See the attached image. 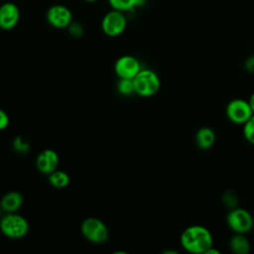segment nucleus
Listing matches in <instances>:
<instances>
[{"label": "nucleus", "mask_w": 254, "mask_h": 254, "mask_svg": "<svg viewBox=\"0 0 254 254\" xmlns=\"http://www.w3.org/2000/svg\"><path fill=\"white\" fill-rule=\"evenodd\" d=\"M182 247L192 254H205L213 245V237L208 228L193 224L185 228L180 236Z\"/></svg>", "instance_id": "obj_1"}, {"label": "nucleus", "mask_w": 254, "mask_h": 254, "mask_svg": "<svg viewBox=\"0 0 254 254\" xmlns=\"http://www.w3.org/2000/svg\"><path fill=\"white\" fill-rule=\"evenodd\" d=\"M134 92L142 97L155 95L161 86V80L156 71L150 68H141L133 78Z\"/></svg>", "instance_id": "obj_2"}, {"label": "nucleus", "mask_w": 254, "mask_h": 254, "mask_svg": "<svg viewBox=\"0 0 254 254\" xmlns=\"http://www.w3.org/2000/svg\"><path fill=\"white\" fill-rule=\"evenodd\" d=\"M29 229L28 220L16 212L6 213L0 218V231L8 238L21 239L28 234Z\"/></svg>", "instance_id": "obj_3"}, {"label": "nucleus", "mask_w": 254, "mask_h": 254, "mask_svg": "<svg viewBox=\"0 0 254 254\" xmlns=\"http://www.w3.org/2000/svg\"><path fill=\"white\" fill-rule=\"evenodd\" d=\"M80 232L86 240L95 244L104 243L109 237L107 225L96 217L85 218L81 222Z\"/></svg>", "instance_id": "obj_4"}, {"label": "nucleus", "mask_w": 254, "mask_h": 254, "mask_svg": "<svg viewBox=\"0 0 254 254\" xmlns=\"http://www.w3.org/2000/svg\"><path fill=\"white\" fill-rule=\"evenodd\" d=\"M226 224L234 233L246 234L253 228V215L247 209L235 206L227 213Z\"/></svg>", "instance_id": "obj_5"}, {"label": "nucleus", "mask_w": 254, "mask_h": 254, "mask_svg": "<svg viewBox=\"0 0 254 254\" xmlns=\"http://www.w3.org/2000/svg\"><path fill=\"white\" fill-rule=\"evenodd\" d=\"M127 27V18L124 12L110 10L107 12L101 21L102 32L108 37H117L121 35Z\"/></svg>", "instance_id": "obj_6"}, {"label": "nucleus", "mask_w": 254, "mask_h": 254, "mask_svg": "<svg viewBox=\"0 0 254 254\" xmlns=\"http://www.w3.org/2000/svg\"><path fill=\"white\" fill-rule=\"evenodd\" d=\"M225 114L227 119L233 124L243 125L253 115V112L248 100L235 98L227 103Z\"/></svg>", "instance_id": "obj_7"}, {"label": "nucleus", "mask_w": 254, "mask_h": 254, "mask_svg": "<svg viewBox=\"0 0 254 254\" xmlns=\"http://www.w3.org/2000/svg\"><path fill=\"white\" fill-rule=\"evenodd\" d=\"M46 18L52 27L56 29H65L72 22V13L66 6L56 4L48 9Z\"/></svg>", "instance_id": "obj_8"}, {"label": "nucleus", "mask_w": 254, "mask_h": 254, "mask_svg": "<svg viewBox=\"0 0 254 254\" xmlns=\"http://www.w3.org/2000/svg\"><path fill=\"white\" fill-rule=\"evenodd\" d=\"M141 68L140 62L130 55L120 57L114 64V71L119 78L133 79Z\"/></svg>", "instance_id": "obj_9"}, {"label": "nucleus", "mask_w": 254, "mask_h": 254, "mask_svg": "<svg viewBox=\"0 0 254 254\" xmlns=\"http://www.w3.org/2000/svg\"><path fill=\"white\" fill-rule=\"evenodd\" d=\"M20 20L19 7L13 2H4L0 5V29L9 31L14 29Z\"/></svg>", "instance_id": "obj_10"}, {"label": "nucleus", "mask_w": 254, "mask_h": 254, "mask_svg": "<svg viewBox=\"0 0 254 254\" xmlns=\"http://www.w3.org/2000/svg\"><path fill=\"white\" fill-rule=\"evenodd\" d=\"M60 158L58 153L52 149L41 151L36 159V167L38 171L44 175H50L58 169Z\"/></svg>", "instance_id": "obj_11"}, {"label": "nucleus", "mask_w": 254, "mask_h": 254, "mask_svg": "<svg viewBox=\"0 0 254 254\" xmlns=\"http://www.w3.org/2000/svg\"><path fill=\"white\" fill-rule=\"evenodd\" d=\"M23 204V195L16 190H11L6 192L1 200H0V206L2 210L6 213L10 212H16Z\"/></svg>", "instance_id": "obj_12"}, {"label": "nucleus", "mask_w": 254, "mask_h": 254, "mask_svg": "<svg viewBox=\"0 0 254 254\" xmlns=\"http://www.w3.org/2000/svg\"><path fill=\"white\" fill-rule=\"evenodd\" d=\"M215 132L210 127H201L196 131L194 135V143L196 147L201 150H207L211 148L215 143Z\"/></svg>", "instance_id": "obj_13"}, {"label": "nucleus", "mask_w": 254, "mask_h": 254, "mask_svg": "<svg viewBox=\"0 0 254 254\" xmlns=\"http://www.w3.org/2000/svg\"><path fill=\"white\" fill-rule=\"evenodd\" d=\"M228 246L234 254H247L251 248L249 240L241 233H234V235L229 239Z\"/></svg>", "instance_id": "obj_14"}, {"label": "nucleus", "mask_w": 254, "mask_h": 254, "mask_svg": "<svg viewBox=\"0 0 254 254\" xmlns=\"http://www.w3.org/2000/svg\"><path fill=\"white\" fill-rule=\"evenodd\" d=\"M49 183L51 186L57 189H64L68 186L70 179L67 173L61 171V170H56L53 173L49 175Z\"/></svg>", "instance_id": "obj_15"}, {"label": "nucleus", "mask_w": 254, "mask_h": 254, "mask_svg": "<svg viewBox=\"0 0 254 254\" xmlns=\"http://www.w3.org/2000/svg\"><path fill=\"white\" fill-rule=\"evenodd\" d=\"M139 0H108L110 7L121 12H128L138 7Z\"/></svg>", "instance_id": "obj_16"}, {"label": "nucleus", "mask_w": 254, "mask_h": 254, "mask_svg": "<svg viewBox=\"0 0 254 254\" xmlns=\"http://www.w3.org/2000/svg\"><path fill=\"white\" fill-rule=\"evenodd\" d=\"M242 133L246 141L254 145V114L243 124Z\"/></svg>", "instance_id": "obj_17"}, {"label": "nucleus", "mask_w": 254, "mask_h": 254, "mask_svg": "<svg viewBox=\"0 0 254 254\" xmlns=\"http://www.w3.org/2000/svg\"><path fill=\"white\" fill-rule=\"evenodd\" d=\"M117 90L122 95H130L132 93H135L133 79L119 78V81L117 83Z\"/></svg>", "instance_id": "obj_18"}, {"label": "nucleus", "mask_w": 254, "mask_h": 254, "mask_svg": "<svg viewBox=\"0 0 254 254\" xmlns=\"http://www.w3.org/2000/svg\"><path fill=\"white\" fill-rule=\"evenodd\" d=\"M13 149L21 154H26L30 151V143L24 140L23 137L17 136L13 140Z\"/></svg>", "instance_id": "obj_19"}, {"label": "nucleus", "mask_w": 254, "mask_h": 254, "mask_svg": "<svg viewBox=\"0 0 254 254\" xmlns=\"http://www.w3.org/2000/svg\"><path fill=\"white\" fill-rule=\"evenodd\" d=\"M68 33L72 37H80L83 34V27L79 23H70V25L67 27Z\"/></svg>", "instance_id": "obj_20"}, {"label": "nucleus", "mask_w": 254, "mask_h": 254, "mask_svg": "<svg viewBox=\"0 0 254 254\" xmlns=\"http://www.w3.org/2000/svg\"><path fill=\"white\" fill-rule=\"evenodd\" d=\"M223 201L230 208L235 207L237 204V198L231 191H228L223 194Z\"/></svg>", "instance_id": "obj_21"}, {"label": "nucleus", "mask_w": 254, "mask_h": 254, "mask_svg": "<svg viewBox=\"0 0 254 254\" xmlns=\"http://www.w3.org/2000/svg\"><path fill=\"white\" fill-rule=\"evenodd\" d=\"M9 125V116L3 109L0 108V131L7 128Z\"/></svg>", "instance_id": "obj_22"}, {"label": "nucleus", "mask_w": 254, "mask_h": 254, "mask_svg": "<svg viewBox=\"0 0 254 254\" xmlns=\"http://www.w3.org/2000/svg\"><path fill=\"white\" fill-rule=\"evenodd\" d=\"M244 68L249 73H254V55L249 56L244 62Z\"/></svg>", "instance_id": "obj_23"}, {"label": "nucleus", "mask_w": 254, "mask_h": 254, "mask_svg": "<svg viewBox=\"0 0 254 254\" xmlns=\"http://www.w3.org/2000/svg\"><path fill=\"white\" fill-rule=\"evenodd\" d=\"M248 102H249V105H250V107H251V110H252V112H253V114H254V92L250 95V97H249V99H248Z\"/></svg>", "instance_id": "obj_24"}, {"label": "nucleus", "mask_w": 254, "mask_h": 254, "mask_svg": "<svg viewBox=\"0 0 254 254\" xmlns=\"http://www.w3.org/2000/svg\"><path fill=\"white\" fill-rule=\"evenodd\" d=\"M205 254H219V251L216 250L215 248H213V245L205 252Z\"/></svg>", "instance_id": "obj_25"}, {"label": "nucleus", "mask_w": 254, "mask_h": 254, "mask_svg": "<svg viewBox=\"0 0 254 254\" xmlns=\"http://www.w3.org/2000/svg\"><path fill=\"white\" fill-rule=\"evenodd\" d=\"M83 1L88 2V3H92V2H96V1H98V0H83Z\"/></svg>", "instance_id": "obj_26"}, {"label": "nucleus", "mask_w": 254, "mask_h": 254, "mask_svg": "<svg viewBox=\"0 0 254 254\" xmlns=\"http://www.w3.org/2000/svg\"><path fill=\"white\" fill-rule=\"evenodd\" d=\"M2 212H3V210H2V208H1V206H0V218L2 217Z\"/></svg>", "instance_id": "obj_27"}, {"label": "nucleus", "mask_w": 254, "mask_h": 254, "mask_svg": "<svg viewBox=\"0 0 254 254\" xmlns=\"http://www.w3.org/2000/svg\"><path fill=\"white\" fill-rule=\"evenodd\" d=\"M253 228H254V216H253Z\"/></svg>", "instance_id": "obj_28"}]
</instances>
